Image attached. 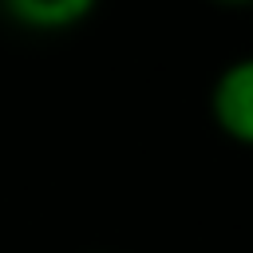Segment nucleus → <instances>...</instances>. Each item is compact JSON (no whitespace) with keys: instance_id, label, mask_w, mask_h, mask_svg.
I'll return each instance as SVG.
<instances>
[{"instance_id":"2","label":"nucleus","mask_w":253,"mask_h":253,"mask_svg":"<svg viewBox=\"0 0 253 253\" xmlns=\"http://www.w3.org/2000/svg\"><path fill=\"white\" fill-rule=\"evenodd\" d=\"M103 0H0V12L24 32H71L99 12Z\"/></svg>"},{"instance_id":"1","label":"nucleus","mask_w":253,"mask_h":253,"mask_svg":"<svg viewBox=\"0 0 253 253\" xmlns=\"http://www.w3.org/2000/svg\"><path fill=\"white\" fill-rule=\"evenodd\" d=\"M210 123L237 146L253 150V55L229 59L210 83Z\"/></svg>"},{"instance_id":"4","label":"nucleus","mask_w":253,"mask_h":253,"mask_svg":"<svg viewBox=\"0 0 253 253\" xmlns=\"http://www.w3.org/2000/svg\"><path fill=\"white\" fill-rule=\"evenodd\" d=\"M91 253H103V249H91Z\"/></svg>"},{"instance_id":"3","label":"nucleus","mask_w":253,"mask_h":253,"mask_svg":"<svg viewBox=\"0 0 253 253\" xmlns=\"http://www.w3.org/2000/svg\"><path fill=\"white\" fill-rule=\"evenodd\" d=\"M213 4H225V8H249L253 0H213Z\"/></svg>"}]
</instances>
